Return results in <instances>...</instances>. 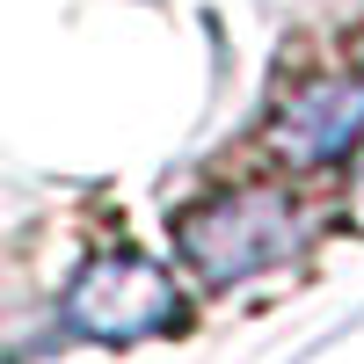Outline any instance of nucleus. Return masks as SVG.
<instances>
[{
	"instance_id": "1",
	"label": "nucleus",
	"mask_w": 364,
	"mask_h": 364,
	"mask_svg": "<svg viewBox=\"0 0 364 364\" xmlns=\"http://www.w3.org/2000/svg\"><path fill=\"white\" fill-rule=\"evenodd\" d=\"M299 240H306L299 204L284 190H269V182L226 190V197H211L197 211H182V226H175L182 262H190L197 277H211V284H240V277H255V269L291 262Z\"/></svg>"
},
{
	"instance_id": "2",
	"label": "nucleus",
	"mask_w": 364,
	"mask_h": 364,
	"mask_svg": "<svg viewBox=\"0 0 364 364\" xmlns=\"http://www.w3.org/2000/svg\"><path fill=\"white\" fill-rule=\"evenodd\" d=\"M182 321V291L146 255H95L66 291V328L87 343H146Z\"/></svg>"
},
{
	"instance_id": "3",
	"label": "nucleus",
	"mask_w": 364,
	"mask_h": 364,
	"mask_svg": "<svg viewBox=\"0 0 364 364\" xmlns=\"http://www.w3.org/2000/svg\"><path fill=\"white\" fill-rule=\"evenodd\" d=\"M364 139V73H306L277 102V146L291 161H343Z\"/></svg>"
}]
</instances>
